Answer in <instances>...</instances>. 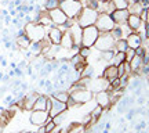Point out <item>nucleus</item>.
I'll return each mask as SVG.
<instances>
[{
    "label": "nucleus",
    "instance_id": "obj_34",
    "mask_svg": "<svg viewBox=\"0 0 149 133\" xmlns=\"http://www.w3.org/2000/svg\"><path fill=\"white\" fill-rule=\"evenodd\" d=\"M139 18L142 22H149V10L148 8H144V10L139 13Z\"/></svg>",
    "mask_w": 149,
    "mask_h": 133
},
{
    "label": "nucleus",
    "instance_id": "obj_41",
    "mask_svg": "<svg viewBox=\"0 0 149 133\" xmlns=\"http://www.w3.org/2000/svg\"><path fill=\"white\" fill-rule=\"evenodd\" d=\"M13 24H14V25H18V20H17V18H14V20H13Z\"/></svg>",
    "mask_w": 149,
    "mask_h": 133
},
{
    "label": "nucleus",
    "instance_id": "obj_2",
    "mask_svg": "<svg viewBox=\"0 0 149 133\" xmlns=\"http://www.w3.org/2000/svg\"><path fill=\"white\" fill-rule=\"evenodd\" d=\"M97 17H98V11L94 10V8H90V7L83 6L80 14L77 15V18H76V22H77L81 28L90 27V25H94V24H95Z\"/></svg>",
    "mask_w": 149,
    "mask_h": 133
},
{
    "label": "nucleus",
    "instance_id": "obj_29",
    "mask_svg": "<svg viewBox=\"0 0 149 133\" xmlns=\"http://www.w3.org/2000/svg\"><path fill=\"white\" fill-rule=\"evenodd\" d=\"M113 56H115V50H105V51H101V61L112 63Z\"/></svg>",
    "mask_w": 149,
    "mask_h": 133
},
{
    "label": "nucleus",
    "instance_id": "obj_19",
    "mask_svg": "<svg viewBox=\"0 0 149 133\" xmlns=\"http://www.w3.org/2000/svg\"><path fill=\"white\" fill-rule=\"evenodd\" d=\"M37 22H39L40 25H43L44 28H50L54 25L53 21H51V18H50V15H48L47 10H44L43 13H39V15H37Z\"/></svg>",
    "mask_w": 149,
    "mask_h": 133
},
{
    "label": "nucleus",
    "instance_id": "obj_17",
    "mask_svg": "<svg viewBox=\"0 0 149 133\" xmlns=\"http://www.w3.org/2000/svg\"><path fill=\"white\" fill-rule=\"evenodd\" d=\"M126 24H127V27L130 28L131 31H139L144 22L141 21L139 15H137V14H128Z\"/></svg>",
    "mask_w": 149,
    "mask_h": 133
},
{
    "label": "nucleus",
    "instance_id": "obj_25",
    "mask_svg": "<svg viewBox=\"0 0 149 133\" xmlns=\"http://www.w3.org/2000/svg\"><path fill=\"white\" fill-rule=\"evenodd\" d=\"M127 42H126V39H116L115 40V51H126V49H127Z\"/></svg>",
    "mask_w": 149,
    "mask_h": 133
},
{
    "label": "nucleus",
    "instance_id": "obj_35",
    "mask_svg": "<svg viewBox=\"0 0 149 133\" xmlns=\"http://www.w3.org/2000/svg\"><path fill=\"white\" fill-rule=\"evenodd\" d=\"M83 6L97 10V7H98V0H86V4H83Z\"/></svg>",
    "mask_w": 149,
    "mask_h": 133
},
{
    "label": "nucleus",
    "instance_id": "obj_13",
    "mask_svg": "<svg viewBox=\"0 0 149 133\" xmlns=\"http://www.w3.org/2000/svg\"><path fill=\"white\" fill-rule=\"evenodd\" d=\"M142 36H141V33L137 32V31H131V32L128 33L127 36H126V42H127V46L131 49H135L139 47V46H142Z\"/></svg>",
    "mask_w": 149,
    "mask_h": 133
},
{
    "label": "nucleus",
    "instance_id": "obj_21",
    "mask_svg": "<svg viewBox=\"0 0 149 133\" xmlns=\"http://www.w3.org/2000/svg\"><path fill=\"white\" fill-rule=\"evenodd\" d=\"M47 106V96H43V94H37L35 104H33L32 110H46Z\"/></svg>",
    "mask_w": 149,
    "mask_h": 133
},
{
    "label": "nucleus",
    "instance_id": "obj_8",
    "mask_svg": "<svg viewBox=\"0 0 149 133\" xmlns=\"http://www.w3.org/2000/svg\"><path fill=\"white\" fill-rule=\"evenodd\" d=\"M48 117H50L48 111H46V110H32L31 115H29V122L33 126H43Z\"/></svg>",
    "mask_w": 149,
    "mask_h": 133
},
{
    "label": "nucleus",
    "instance_id": "obj_36",
    "mask_svg": "<svg viewBox=\"0 0 149 133\" xmlns=\"http://www.w3.org/2000/svg\"><path fill=\"white\" fill-rule=\"evenodd\" d=\"M116 67H117V78H120V76H123V75H127L126 74V68H124V63L116 65Z\"/></svg>",
    "mask_w": 149,
    "mask_h": 133
},
{
    "label": "nucleus",
    "instance_id": "obj_22",
    "mask_svg": "<svg viewBox=\"0 0 149 133\" xmlns=\"http://www.w3.org/2000/svg\"><path fill=\"white\" fill-rule=\"evenodd\" d=\"M113 10H115V8H113V6H112V1H98V7H97V11H98V13L111 14Z\"/></svg>",
    "mask_w": 149,
    "mask_h": 133
},
{
    "label": "nucleus",
    "instance_id": "obj_14",
    "mask_svg": "<svg viewBox=\"0 0 149 133\" xmlns=\"http://www.w3.org/2000/svg\"><path fill=\"white\" fill-rule=\"evenodd\" d=\"M70 36H72V40H73L74 46H80V40H81V32H83V28L80 27L77 22L74 21L72 27L68 28Z\"/></svg>",
    "mask_w": 149,
    "mask_h": 133
},
{
    "label": "nucleus",
    "instance_id": "obj_31",
    "mask_svg": "<svg viewBox=\"0 0 149 133\" xmlns=\"http://www.w3.org/2000/svg\"><path fill=\"white\" fill-rule=\"evenodd\" d=\"M77 53L81 56V57H84L86 60L90 57V53H91V47H84V46H79L77 49Z\"/></svg>",
    "mask_w": 149,
    "mask_h": 133
},
{
    "label": "nucleus",
    "instance_id": "obj_24",
    "mask_svg": "<svg viewBox=\"0 0 149 133\" xmlns=\"http://www.w3.org/2000/svg\"><path fill=\"white\" fill-rule=\"evenodd\" d=\"M102 112H104V108H102L101 106L95 104V107H94V108H93V110H91V111L88 112V114L91 115V118H93V119L98 121V119H100V118L102 117Z\"/></svg>",
    "mask_w": 149,
    "mask_h": 133
},
{
    "label": "nucleus",
    "instance_id": "obj_42",
    "mask_svg": "<svg viewBox=\"0 0 149 133\" xmlns=\"http://www.w3.org/2000/svg\"><path fill=\"white\" fill-rule=\"evenodd\" d=\"M98 1H111V0H98Z\"/></svg>",
    "mask_w": 149,
    "mask_h": 133
},
{
    "label": "nucleus",
    "instance_id": "obj_6",
    "mask_svg": "<svg viewBox=\"0 0 149 133\" xmlns=\"http://www.w3.org/2000/svg\"><path fill=\"white\" fill-rule=\"evenodd\" d=\"M97 29L100 32H111L112 29L115 28V21L112 20L111 14H107V13H98V17L95 20V24Z\"/></svg>",
    "mask_w": 149,
    "mask_h": 133
},
{
    "label": "nucleus",
    "instance_id": "obj_9",
    "mask_svg": "<svg viewBox=\"0 0 149 133\" xmlns=\"http://www.w3.org/2000/svg\"><path fill=\"white\" fill-rule=\"evenodd\" d=\"M50 100H51V108L48 110V115L51 118H54L55 115H58L61 112L68 111V107H66V103H62V101L57 100L55 97L50 96Z\"/></svg>",
    "mask_w": 149,
    "mask_h": 133
},
{
    "label": "nucleus",
    "instance_id": "obj_15",
    "mask_svg": "<svg viewBox=\"0 0 149 133\" xmlns=\"http://www.w3.org/2000/svg\"><path fill=\"white\" fill-rule=\"evenodd\" d=\"M128 14L130 13H128L127 8H124V10H113L111 13V17L116 25H123V24H126V21H127Z\"/></svg>",
    "mask_w": 149,
    "mask_h": 133
},
{
    "label": "nucleus",
    "instance_id": "obj_11",
    "mask_svg": "<svg viewBox=\"0 0 149 133\" xmlns=\"http://www.w3.org/2000/svg\"><path fill=\"white\" fill-rule=\"evenodd\" d=\"M48 15H50V18H51V21H53L54 25H64L65 22H66V20H68V17L65 15V13L59 7H57V8H53V10H48Z\"/></svg>",
    "mask_w": 149,
    "mask_h": 133
},
{
    "label": "nucleus",
    "instance_id": "obj_3",
    "mask_svg": "<svg viewBox=\"0 0 149 133\" xmlns=\"http://www.w3.org/2000/svg\"><path fill=\"white\" fill-rule=\"evenodd\" d=\"M59 8L65 13V15L68 18L76 20L77 15L80 14V11L83 8V3L81 1H74V0H64L59 1Z\"/></svg>",
    "mask_w": 149,
    "mask_h": 133
},
{
    "label": "nucleus",
    "instance_id": "obj_23",
    "mask_svg": "<svg viewBox=\"0 0 149 133\" xmlns=\"http://www.w3.org/2000/svg\"><path fill=\"white\" fill-rule=\"evenodd\" d=\"M15 43H17V46H19L22 50H28L32 42L26 37V35H19V36H17Z\"/></svg>",
    "mask_w": 149,
    "mask_h": 133
},
{
    "label": "nucleus",
    "instance_id": "obj_28",
    "mask_svg": "<svg viewBox=\"0 0 149 133\" xmlns=\"http://www.w3.org/2000/svg\"><path fill=\"white\" fill-rule=\"evenodd\" d=\"M122 63H124V51H115V56L112 58L111 64L119 65V64H122Z\"/></svg>",
    "mask_w": 149,
    "mask_h": 133
},
{
    "label": "nucleus",
    "instance_id": "obj_30",
    "mask_svg": "<svg viewBox=\"0 0 149 133\" xmlns=\"http://www.w3.org/2000/svg\"><path fill=\"white\" fill-rule=\"evenodd\" d=\"M59 7V1L58 0H44V10H53Z\"/></svg>",
    "mask_w": 149,
    "mask_h": 133
},
{
    "label": "nucleus",
    "instance_id": "obj_4",
    "mask_svg": "<svg viewBox=\"0 0 149 133\" xmlns=\"http://www.w3.org/2000/svg\"><path fill=\"white\" fill-rule=\"evenodd\" d=\"M115 40L116 39L112 36L111 32H100L93 47H95V50H98V51L113 50L115 49Z\"/></svg>",
    "mask_w": 149,
    "mask_h": 133
},
{
    "label": "nucleus",
    "instance_id": "obj_43",
    "mask_svg": "<svg viewBox=\"0 0 149 133\" xmlns=\"http://www.w3.org/2000/svg\"><path fill=\"white\" fill-rule=\"evenodd\" d=\"M74 1H81V0H74Z\"/></svg>",
    "mask_w": 149,
    "mask_h": 133
},
{
    "label": "nucleus",
    "instance_id": "obj_5",
    "mask_svg": "<svg viewBox=\"0 0 149 133\" xmlns=\"http://www.w3.org/2000/svg\"><path fill=\"white\" fill-rule=\"evenodd\" d=\"M100 35V31L97 29L95 25H90V27H84L83 32H81V40H80V46L84 47H93L95 43L97 37Z\"/></svg>",
    "mask_w": 149,
    "mask_h": 133
},
{
    "label": "nucleus",
    "instance_id": "obj_26",
    "mask_svg": "<svg viewBox=\"0 0 149 133\" xmlns=\"http://www.w3.org/2000/svg\"><path fill=\"white\" fill-rule=\"evenodd\" d=\"M53 97H55L57 100H59V101H62V103H66V100L69 99V91H66V90H59V91H57V93H53L51 94Z\"/></svg>",
    "mask_w": 149,
    "mask_h": 133
},
{
    "label": "nucleus",
    "instance_id": "obj_32",
    "mask_svg": "<svg viewBox=\"0 0 149 133\" xmlns=\"http://www.w3.org/2000/svg\"><path fill=\"white\" fill-rule=\"evenodd\" d=\"M134 56H135V50L131 47H127L126 51H124V61H126V63H130V61L133 60Z\"/></svg>",
    "mask_w": 149,
    "mask_h": 133
},
{
    "label": "nucleus",
    "instance_id": "obj_18",
    "mask_svg": "<svg viewBox=\"0 0 149 133\" xmlns=\"http://www.w3.org/2000/svg\"><path fill=\"white\" fill-rule=\"evenodd\" d=\"M130 64V69H131V74L134 75H138L139 76V69L141 67L144 65V61H142V56H138V54H135L133 57V60L128 63Z\"/></svg>",
    "mask_w": 149,
    "mask_h": 133
},
{
    "label": "nucleus",
    "instance_id": "obj_38",
    "mask_svg": "<svg viewBox=\"0 0 149 133\" xmlns=\"http://www.w3.org/2000/svg\"><path fill=\"white\" fill-rule=\"evenodd\" d=\"M4 24H7V25H10V24H11V17L10 15H6L4 17Z\"/></svg>",
    "mask_w": 149,
    "mask_h": 133
},
{
    "label": "nucleus",
    "instance_id": "obj_33",
    "mask_svg": "<svg viewBox=\"0 0 149 133\" xmlns=\"http://www.w3.org/2000/svg\"><path fill=\"white\" fill-rule=\"evenodd\" d=\"M57 123L53 121V118L51 117H48L47 118V121H46V123H44V129H46V133H50L51 130L54 129V126H55Z\"/></svg>",
    "mask_w": 149,
    "mask_h": 133
},
{
    "label": "nucleus",
    "instance_id": "obj_12",
    "mask_svg": "<svg viewBox=\"0 0 149 133\" xmlns=\"http://www.w3.org/2000/svg\"><path fill=\"white\" fill-rule=\"evenodd\" d=\"M94 97H95V103L98 104V106H101L102 108H111V94H109V91L108 90H100L97 91L95 94H94Z\"/></svg>",
    "mask_w": 149,
    "mask_h": 133
},
{
    "label": "nucleus",
    "instance_id": "obj_20",
    "mask_svg": "<svg viewBox=\"0 0 149 133\" xmlns=\"http://www.w3.org/2000/svg\"><path fill=\"white\" fill-rule=\"evenodd\" d=\"M102 78H105L109 83H111V80L113 79V78H117V67L116 65L111 64L109 67H107V68L104 69V72H102Z\"/></svg>",
    "mask_w": 149,
    "mask_h": 133
},
{
    "label": "nucleus",
    "instance_id": "obj_37",
    "mask_svg": "<svg viewBox=\"0 0 149 133\" xmlns=\"http://www.w3.org/2000/svg\"><path fill=\"white\" fill-rule=\"evenodd\" d=\"M77 106H79V104H77V103H76V101H74L73 99L69 96V99L66 100V107H68V110H70V108H74V107H77Z\"/></svg>",
    "mask_w": 149,
    "mask_h": 133
},
{
    "label": "nucleus",
    "instance_id": "obj_7",
    "mask_svg": "<svg viewBox=\"0 0 149 133\" xmlns=\"http://www.w3.org/2000/svg\"><path fill=\"white\" fill-rule=\"evenodd\" d=\"M69 94H70V97H72V99L79 104V106L86 104V103H90V101L93 100V97H94V93H93L90 89H87V87L77 89V90L69 93Z\"/></svg>",
    "mask_w": 149,
    "mask_h": 133
},
{
    "label": "nucleus",
    "instance_id": "obj_40",
    "mask_svg": "<svg viewBox=\"0 0 149 133\" xmlns=\"http://www.w3.org/2000/svg\"><path fill=\"white\" fill-rule=\"evenodd\" d=\"M44 82H46V80H44V79H42V80H40V82H39V86H44Z\"/></svg>",
    "mask_w": 149,
    "mask_h": 133
},
{
    "label": "nucleus",
    "instance_id": "obj_27",
    "mask_svg": "<svg viewBox=\"0 0 149 133\" xmlns=\"http://www.w3.org/2000/svg\"><path fill=\"white\" fill-rule=\"evenodd\" d=\"M112 6L115 10H124L128 7V1L127 0H111Z\"/></svg>",
    "mask_w": 149,
    "mask_h": 133
},
{
    "label": "nucleus",
    "instance_id": "obj_10",
    "mask_svg": "<svg viewBox=\"0 0 149 133\" xmlns=\"http://www.w3.org/2000/svg\"><path fill=\"white\" fill-rule=\"evenodd\" d=\"M46 37L51 44H59L61 37H62V31L57 25H53L50 28H46Z\"/></svg>",
    "mask_w": 149,
    "mask_h": 133
},
{
    "label": "nucleus",
    "instance_id": "obj_16",
    "mask_svg": "<svg viewBox=\"0 0 149 133\" xmlns=\"http://www.w3.org/2000/svg\"><path fill=\"white\" fill-rule=\"evenodd\" d=\"M59 46L65 50H70V49H77L79 46H74L73 40H72V36H70L69 31L66 29L62 32V37H61V42H59Z\"/></svg>",
    "mask_w": 149,
    "mask_h": 133
},
{
    "label": "nucleus",
    "instance_id": "obj_1",
    "mask_svg": "<svg viewBox=\"0 0 149 133\" xmlns=\"http://www.w3.org/2000/svg\"><path fill=\"white\" fill-rule=\"evenodd\" d=\"M24 31L31 42H40L46 37V28L40 25L39 22H26Z\"/></svg>",
    "mask_w": 149,
    "mask_h": 133
},
{
    "label": "nucleus",
    "instance_id": "obj_39",
    "mask_svg": "<svg viewBox=\"0 0 149 133\" xmlns=\"http://www.w3.org/2000/svg\"><path fill=\"white\" fill-rule=\"evenodd\" d=\"M137 103H138L139 106H142V104L145 103V99H144V97H138V101H137Z\"/></svg>",
    "mask_w": 149,
    "mask_h": 133
}]
</instances>
